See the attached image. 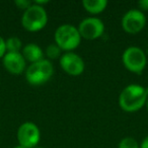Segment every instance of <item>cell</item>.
Listing matches in <instances>:
<instances>
[{
  "instance_id": "3957f363",
  "label": "cell",
  "mask_w": 148,
  "mask_h": 148,
  "mask_svg": "<svg viewBox=\"0 0 148 148\" xmlns=\"http://www.w3.org/2000/svg\"><path fill=\"white\" fill-rule=\"evenodd\" d=\"M78 29L71 25H62L55 32V41L61 50L71 51L80 44Z\"/></svg>"
},
{
  "instance_id": "52a82bcc",
  "label": "cell",
  "mask_w": 148,
  "mask_h": 148,
  "mask_svg": "<svg viewBox=\"0 0 148 148\" xmlns=\"http://www.w3.org/2000/svg\"><path fill=\"white\" fill-rule=\"evenodd\" d=\"M103 31H105L103 23L97 17H88L83 19L78 27L80 36L87 40H95L101 37Z\"/></svg>"
},
{
  "instance_id": "8992f818",
  "label": "cell",
  "mask_w": 148,
  "mask_h": 148,
  "mask_svg": "<svg viewBox=\"0 0 148 148\" xmlns=\"http://www.w3.org/2000/svg\"><path fill=\"white\" fill-rule=\"evenodd\" d=\"M19 145L25 148H33L40 141V130L34 123L25 122L17 130Z\"/></svg>"
},
{
  "instance_id": "5bb4252c",
  "label": "cell",
  "mask_w": 148,
  "mask_h": 148,
  "mask_svg": "<svg viewBox=\"0 0 148 148\" xmlns=\"http://www.w3.org/2000/svg\"><path fill=\"white\" fill-rule=\"evenodd\" d=\"M60 53H61V49L58 47L57 45H49L46 49V54L47 56L50 58V59H57L60 56Z\"/></svg>"
},
{
  "instance_id": "ba28073f",
  "label": "cell",
  "mask_w": 148,
  "mask_h": 148,
  "mask_svg": "<svg viewBox=\"0 0 148 148\" xmlns=\"http://www.w3.org/2000/svg\"><path fill=\"white\" fill-rule=\"evenodd\" d=\"M146 23V17L142 11L138 9L129 10L122 19V27L127 33L136 34L144 27Z\"/></svg>"
},
{
  "instance_id": "9c48e42d",
  "label": "cell",
  "mask_w": 148,
  "mask_h": 148,
  "mask_svg": "<svg viewBox=\"0 0 148 148\" xmlns=\"http://www.w3.org/2000/svg\"><path fill=\"white\" fill-rule=\"evenodd\" d=\"M60 65L64 71L73 76L80 75L84 70V62L82 58L72 52H68L62 55L60 58Z\"/></svg>"
},
{
  "instance_id": "4fadbf2b",
  "label": "cell",
  "mask_w": 148,
  "mask_h": 148,
  "mask_svg": "<svg viewBox=\"0 0 148 148\" xmlns=\"http://www.w3.org/2000/svg\"><path fill=\"white\" fill-rule=\"evenodd\" d=\"M5 47L8 52H18L21 48V41L16 37H11L5 41Z\"/></svg>"
},
{
  "instance_id": "7c38bea8",
  "label": "cell",
  "mask_w": 148,
  "mask_h": 148,
  "mask_svg": "<svg viewBox=\"0 0 148 148\" xmlns=\"http://www.w3.org/2000/svg\"><path fill=\"white\" fill-rule=\"evenodd\" d=\"M82 5L88 12L99 13L107 7L108 1L106 0H84L82 1Z\"/></svg>"
},
{
  "instance_id": "5b68a950",
  "label": "cell",
  "mask_w": 148,
  "mask_h": 148,
  "mask_svg": "<svg viewBox=\"0 0 148 148\" xmlns=\"http://www.w3.org/2000/svg\"><path fill=\"white\" fill-rule=\"evenodd\" d=\"M123 63L130 71L135 73H141L146 66V55L140 48L129 47L123 54Z\"/></svg>"
},
{
  "instance_id": "ffe728a7",
  "label": "cell",
  "mask_w": 148,
  "mask_h": 148,
  "mask_svg": "<svg viewBox=\"0 0 148 148\" xmlns=\"http://www.w3.org/2000/svg\"><path fill=\"white\" fill-rule=\"evenodd\" d=\"M14 148H25V147H23V146H21V145H18V146H15Z\"/></svg>"
},
{
  "instance_id": "8fae6325",
  "label": "cell",
  "mask_w": 148,
  "mask_h": 148,
  "mask_svg": "<svg viewBox=\"0 0 148 148\" xmlns=\"http://www.w3.org/2000/svg\"><path fill=\"white\" fill-rule=\"evenodd\" d=\"M23 56L32 63H36L43 60V51L36 44H29L23 49Z\"/></svg>"
},
{
  "instance_id": "30bf717a",
  "label": "cell",
  "mask_w": 148,
  "mask_h": 148,
  "mask_svg": "<svg viewBox=\"0 0 148 148\" xmlns=\"http://www.w3.org/2000/svg\"><path fill=\"white\" fill-rule=\"evenodd\" d=\"M4 67L12 74H21L25 68V59L19 52H7L3 57Z\"/></svg>"
},
{
  "instance_id": "e0dca14e",
  "label": "cell",
  "mask_w": 148,
  "mask_h": 148,
  "mask_svg": "<svg viewBox=\"0 0 148 148\" xmlns=\"http://www.w3.org/2000/svg\"><path fill=\"white\" fill-rule=\"evenodd\" d=\"M5 51H6V47H5V41L3 40L2 37H0V58L4 55Z\"/></svg>"
},
{
  "instance_id": "6da1fadb",
  "label": "cell",
  "mask_w": 148,
  "mask_h": 148,
  "mask_svg": "<svg viewBox=\"0 0 148 148\" xmlns=\"http://www.w3.org/2000/svg\"><path fill=\"white\" fill-rule=\"evenodd\" d=\"M148 99V88L138 84H130L123 89L119 97L120 107L126 112L141 109Z\"/></svg>"
},
{
  "instance_id": "ac0fdd59",
  "label": "cell",
  "mask_w": 148,
  "mask_h": 148,
  "mask_svg": "<svg viewBox=\"0 0 148 148\" xmlns=\"http://www.w3.org/2000/svg\"><path fill=\"white\" fill-rule=\"evenodd\" d=\"M138 5L144 10H148V0H141L138 2Z\"/></svg>"
},
{
  "instance_id": "2e32d148",
  "label": "cell",
  "mask_w": 148,
  "mask_h": 148,
  "mask_svg": "<svg viewBox=\"0 0 148 148\" xmlns=\"http://www.w3.org/2000/svg\"><path fill=\"white\" fill-rule=\"evenodd\" d=\"M14 3L19 7V8L25 9H25H27L32 5V2L31 1H29V0H16Z\"/></svg>"
},
{
  "instance_id": "9a60e30c",
  "label": "cell",
  "mask_w": 148,
  "mask_h": 148,
  "mask_svg": "<svg viewBox=\"0 0 148 148\" xmlns=\"http://www.w3.org/2000/svg\"><path fill=\"white\" fill-rule=\"evenodd\" d=\"M119 148H139V145L134 138L126 137L123 140H121L119 144Z\"/></svg>"
},
{
  "instance_id": "277c9868",
  "label": "cell",
  "mask_w": 148,
  "mask_h": 148,
  "mask_svg": "<svg viewBox=\"0 0 148 148\" xmlns=\"http://www.w3.org/2000/svg\"><path fill=\"white\" fill-rule=\"evenodd\" d=\"M48 21L47 12L43 6L39 4H32L25 9L21 18L23 27L29 32H36L43 29Z\"/></svg>"
},
{
  "instance_id": "7402d4cb",
  "label": "cell",
  "mask_w": 148,
  "mask_h": 148,
  "mask_svg": "<svg viewBox=\"0 0 148 148\" xmlns=\"http://www.w3.org/2000/svg\"><path fill=\"white\" fill-rule=\"evenodd\" d=\"M37 148H43V147H37Z\"/></svg>"
},
{
  "instance_id": "44dd1931",
  "label": "cell",
  "mask_w": 148,
  "mask_h": 148,
  "mask_svg": "<svg viewBox=\"0 0 148 148\" xmlns=\"http://www.w3.org/2000/svg\"><path fill=\"white\" fill-rule=\"evenodd\" d=\"M147 109H148V99H147Z\"/></svg>"
},
{
  "instance_id": "d6986e66",
  "label": "cell",
  "mask_w": 148,
  "mask_h": 148,
  "mask_svg": "<svg viewBox=\"0 0 148 148\" xmlns=\"http://www.w3.org/2000/svg\"><path fill=\"white\" fill-rule=\"evenodd\" d=\"M140 148H148V136L144 138V140L142 141L141 145H140Z\"/></svg>"
},
{
  "instance_id": "7a4b0ae2",
  "label": "cell",
  "mask_w": 148,
  "mask_h": 148,
  "mask_svg": "<svg viewBox=\"0 0 148 148\" xmlns=\"http://www.w3.org/2000/svg\"><path fill=\"white\" fill-rule=\"evenodd\" d=\"M54 73L53 64L49 60L43 59L32 63L25 71L27 80L33 85H40L48 81Z\"/></svg>"
}]
</instances>
